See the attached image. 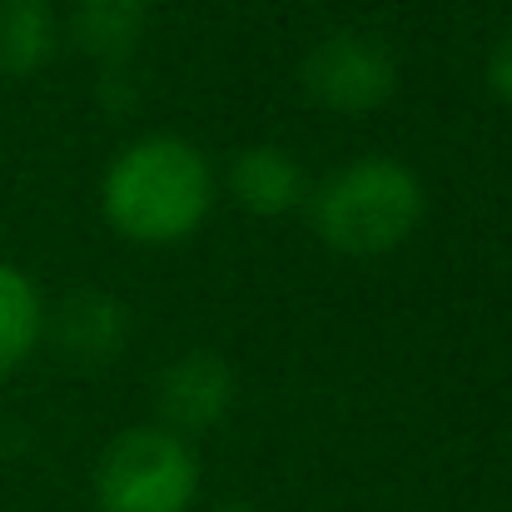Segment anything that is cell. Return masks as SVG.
<instances>
[{
	"label": "cell",
	"mask_w": 512,
	"mask_h": 512,
	"mask_svg": "<svg viewBox=\"0 0 512 512\" xmlns=\"http://www.w3.org/2000/svg\"><path fill=\"white\" fill-rule=\"evenodd\" d=\"M199 493V458L165 423L125 428L95 463L100 512H189Z\"/></svg>",
	"instance_id": "3"
},
{
	"label": "cell",
	"mask_w": 512,
	"mask_h": 512,
	"mask_svg": "<svg viewBox=\"0 0 512 512\" xmlns=\"http://www.w3.org/2000/svg\"><path fill=\"white\" fill-rule=\"evenodd\" d=\"M304 95L334 115H368L393 100L398 60L368 30H334L304 55Z\"/></svg>",
	"instance_id": "4"
},
{
	"label": "cell",
	"mask_w": 512,
	"mask_h": 512,
	"mask_svg": "<svg viewBox=\"0 0 512 512\" xmlns=\"http://www.w3.org/2000/svg\"><path fill=\"white\" fill-rule=\"evenodd\" d=\"M219 512H254V508H219Z\"/></svg>",
	"instance_id": "12"
},
{
	"label": "cell",
	"mask_w": 512,
	"mask_h": 512,
	"mask_svg": "<svg viewBox=\"0 0 512 512\" xmlns=\"http://www.w3.org/2000/svg\"><path fill=\"white\" fill-rule=\"evenodd\" d=\"M229 194L254 219H284L309 199V179L294 150L284 145H244L229 160Z\"/></svg>",
	"instance_id": "6"
},
{
	"label": "cell",
	"mask_w": 512,
	"mask_h": 512,
	"mask_svg": "<svg viewBox=\"0 0 512 512\" xmlns=\"http://www.w3.org/2000/svg\"><path fill=\"white\" fill-rule=\"evenodd\" d=\"M150 20V0H75V15H70V35L85 55L105 60V65H120L140 30Z\"/></svg>",
	"instance_id": "9"
},
{
	"label": "cell",
	"mask_w": 512,
	"mask_h": 512,
	"mask_svg": "<svg viewBox=\"0 0 512 512\" xmlns=\"http://www.w3.org/2000/svg\"><path fill=\"white\" fill-rule=\"evenodd\" d=\"M125 309L110 294H75L55 319V339L80 363H105L125 348Z\"/></svg>",
	"instance_id": "8"
},
{
	"label": "cell",
	"mask_w": 512,
	"mask_h": 512,
	"mask_svg": "<svg viewBox=\"0 0 512 512\" xmlns=\"http://www.w3.org/2000/svg\"><path fill=\"white\" fill-rule=\"evenodd\" d=\"M488 90L512 105V25L498 35V45H493V55H488Z\"/></svg>",
	"instance_id": "11"
},
{
	"label": "cell",
	"mask_w": 512,
	"mask_h": 512,
	"mask_svg": "<svg viewBox=\"0 0 512 512\" xmlns=\"http://www.w3.org/2000/svg\"><path fill=\"white\" fill-rule=\"evenodd\" d=\"M423 179L393 155H358L309 194L314 234L343 259H383L423 224Z\"/></svg>",
	"instance_id": "2"
},
{
	"label": "cell",
	"mask_w": 512,
	"mask_h": 512,
	"mask_svg": "<svg viewBox=\"0 0 512 512\" xmlns=\"http://www.w3.org/2000/svg\"><path fill=\"white\" fill-rule=\"evenodd\" d=\"M60 15L50 0H0V75H40L55 60Z\"/></svg>",
	"instance_id": "7"
},
{
	"label": "cell",
	"mask_w": 512,
	"mask_h": 512,
	"mask_svg": "<svg viewBox=\"0 0 512 512\" xmlns=\"http://www.w3.org/2000/svg\"><path fill=\"white\" fill-rule=\"evenodd\" d=\"M155 398H160V418L170 433L179 438L204 433V428L224 423V413L234 408V368H229V358H219L209 348L179 353L160 373Z\"/></svg>",
	"instance_id": "5"
},
{
	"label": "cell",
	"mask_w": 512,
	"mask_h": 512,
	"mask_svg": "<svg viewBox=\"0 0 512 512\" xmlns=\"http://www.w3.org/2000/svg\"><path fill=\"white\" fill-rule=\"evenodd\" d=\"M100 209L110 229L145 249H170L199 234L214 209V165L179 135L130 140L100 179Z\"/></svg>",
	"instance_id": "1"
},
{
	"label": "cell",
	"mask_w": 512,
	"mask_h": 512,
	"mask_svg": "<svg viewBox=\"0 0 512 512\" xmlns=\"http://www.w3.org/2000/svg\"><path fill=\"white\" fill-rule=\"evenodd\" d=\"M45 339V299L35 279L0 259V378H10Z\"/></svg>",
	"instance_id": "10"
}]
</instances>
